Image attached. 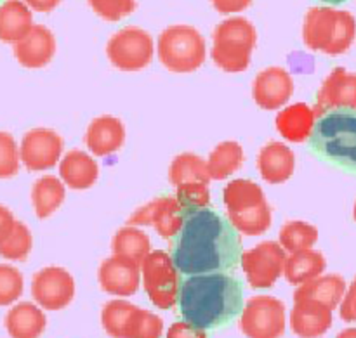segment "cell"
<instances>
[{
  "mask_svg": "<svg viewBox=\"0 0 356 338\" xmlns=\"http://www.w3.org/2000/svg\"><path fill=\"white\" fill-rule=\"evenodd\" d=\"M3 2V0H0V3H2Z\"/></svg>",
  "mask_w": 356,
  "mask_h": 338,
  "instance_id": "49",
  "label": "cell"
},
{
  "mask_svg": "<svg viewBox=\"0 0 356 338\" xmlns=\"http://www.w3.org/2000/svg\"><path fill=\"white\" fill-rule=\"evenodd\" d=\"M184 221V210L176 196H159L134 210L129 217V226L153 228L163 239H172L179 233Z\"/></svg>",
  "mask_w": 356,
  "mask_h": 338,
  "instance_id": "13",
  "label": "cell"
},
{
  "mask_svg": "<svg viewBox=\"0 0 356 338\" xmlns=\"http://www.w3.org/2000/svg\"><path fill=\"white\" fill-rule=\"evenodd\" d=\"M327 267V260L318 250H301L287 255L284 276L291 285L301 287L315 278L322 276Z\"/></svg>",
  "mask_w": 356,
  "mask_h": 338,
  "instance_id": "26",
  "label": "cell"
},
{
  "mask_svg": "<svg viewBox=\"0 0 356 338\" xmlns=\"http://www.w3.org/2000/svg\"><path fill=\"white\" fill-rule=\"evenodd\" d=\"M353 219H355V222H356V201H355V207H353Z\"/></svg>",
  "mask_w": 356,
  "mask_h": 338,
  "instance_id": "48",
  "label": "cell"
},
{
  "mask_svg": "<svg viewBox=\"0 0 356 338\" xmlns=\"http://www.w3.org/2000/svg\"><path fill=\"white\" fill-rule=\"evenodd\" d=\"M31 297L45 311H61L75 297V280L66 269L58 266L44 267L33 274Z\"/></svg>",
  "mask_w": 356,
  "mask_h": 338,
  "instance_id": "11",
  "label": "cell"
},
{
  "mask_svg": "<svg viewBox=\"0 0 356 338\" xmlns=\"http://www.w3.org/2000/svg\"><path fill=\"white\" fill-rule=\"evenodd\" d=\"M111 250H113V255L124 257L139 266L153 252L149 236L143 229L129 224L115 233L113 239H111Z\"/></svg>",
  "mask_w": 356,
  "mask_h": 338,
  "instance_id": "28",
  "label": "cell"
},
{
  "mask_svg": "<svg viewBox=\"0 0 356 338\" xmlns=\"http://www.w3.org/2000/svg\"><path fill=\"white\" fill-rule=\"evenodd\" d=\"M65 142L51 128H31L23 135L19 144L21 163L30 172H44L58 165L63 158Z\"/></svg>",
  "mask_w": 356,
  "mask_h": 338,
  "instance_id": "12",
  "label": "cell"
},
{
  "mask_svg": "<svg viewBox=\"0 0 356 338\" xmlns=\"http://www.w3.org/2000/svg\"><path fill=\"white\" fill-rule=\"evenodd\" d=\"M257 33L245 17H228L214 28L211 58L226 73H242L249 68Z\"/></svg>",
  "mask_w": 356,
  "mask_h": 338,
  "instance_id": "5",
  "label": "cell"
},
{
  "mask_svg": "<svg viewBox=\"0 0 356 338\" xmlns=\"http://www.w3.org/2000/svg\"><path fill=\"white\" fill-rule=\"evenodd\" d=\"M334 323L332 309L315 301L294 302L291 312V328L299 338H318L325 335Z\"/></svg>",
  "mask_w": 356,
  "mask_h": 338,
  "instance_id": "19",
  "label": "cell"
},
{
  "mask_svg": "<svg viewBox=\"0 0 356 338\" xmlns=\"http://www.w3.org/2000/svg\"><path fill=\"white\" fill-rule=\"evenodd\" d=\"M294 94V78L280 66H270L257 73L252 83L254 103L266 111H277L291 101Z\"/></svg>",
  "mask_w": 356,
  "mask_h": 338,
  "instance_id": "14",
  "label": "cell"
},
{
  "mask_svg": "<svg viewBox=\"0 0 356 338\" xmlns=\"http://www.w3.org/2000/svg\"><path fill=\"white\" fill-rule=\"evenodd\" d=\"M179 269L174 264L169 252L153 250L141 264V283L149 302L162 311H169L177 305L181 290Z\"/></svg>",
  "mask_w": 356,
  "mask_h": 338,
  "instance_id": "7",
  "label": "cell"
},
{
  "mask_svg": "<svg viewBox=\"0 0 356 338\" xmlns=\"http://www.w3.org/2000/svg\"><path fill=\"white\" fill-rule=\"evenodd\" d=\"M90 9L104 21H120L136 10V0H87Z\"/></svg>",
  "mask_w": 356,
  "mask_h": 338,
  "instance_id": "40",
  "label": "cell"
},
{
  "mask_svg": "<svg viewBox=\"0 0 356 338\" xmlns=\"http://www.w3.org/2000/svg\"><path fill=\"white\" fill-rule=\"evenodd\" d=\"M14 224H16V219H14L13 212L7 207H3V205H0V243L10 235Z\"/></svg>",
  "mask_w": 356,
  "mask_h": 338,
  "instance_id": "44",
  "label": "cell"
},
{
  "mask_svg": "<svg viewBox=\"0 0 356 338\" xmlns=\"http://www.w3.org/2000/svg\"><path fill=\"white\" fill-rule=\"evenodd\" d=\"M3 325L10 338H40L47 326V318L40 305L19 302L9 309Z\"/></svg>",
  "mask_w": 356,
  "mask_h": 338,
  "instance_id": "23",
  "label": "cell"
},
{
  "mask_svg": "<svg viewBox=\"0 0 356 338\" xmlns=\"http://www.w3.org/2000/svg\"><path fill=\"white\" fill-rule=\"evenodd\" d=\"M56 38L44 24H35L30 33L14 45V58L21 66L38 69L47 66L54 59Z\"/></svg>",
  "mask_w": 356,
  "mask_h": 338,
  "instance_id": "17",
  "label": "cell"
},
{
  "mask_svg": "<svg viewBox=\"0 0 356 338\" xmlns=\"http://www.w3.org/2000/svg\"><path fill=\"white\" fill-rule=\"evenodd\" d=\"M207 162L195 153H181L169 167V183L174 187L184 183H211Z\"/></svg>",
  "mask_w": 356,
  "mask_h": 338,
  "instance_id": "31",
  "label": "cell"
},
{
  "mask_svg": "<svg viewBox=\"0 0 356 338\" xmlns=\"http://www.w3.org/2000/svg\"><path fill=\"white\" fill-rule=\"evenodd\" d=\"M296 169L294 151L284 142L271 141L257 155V170L268 184H284Z\"/></svg>",
  "mask_w": 356,
  "mask_h": 338,
  "instance_id": "20",
  "label": "cell"
},
{
  "mask_svg": "<svg viewBox=\"0 0 356 338\" xmlns=\"http://www.w3.org/2000/svg\"><path fill=\"white\" fill-rule=\"evenodd\" d=\"M336 338H356V328H346L339 333Z\"/></svg>",
  "mask_w": 356,
  "mask_h": 338,
  "instance_id": "46",
  "label": "cell"
},
{
  "mask_svg": "<svg viewBox=\"0 0 356 338\" xmlns=\"http://www.w3.org/2000/svg\"><path fill=\"white\" fill-rule=\"evenodd\" d=\"M243 148L236 141H225L216 146L207 158L209 176L212 180H225L238 172L243 165Z\"/></svg>",
  "mask_w": 356,
  "mask_h": 338,
  "instance_id": "30",
  "label": "cell"
},
{
  "mask_svg": "<svg viewBox=\"0 0 356 338\" xmlns=\"http://www.w3.org/2000/svg\"><path fill=\"white\" fill-rule=\"evenodd\" d=\"M87 149L94 156H110L117 153L125 142V125L118 118L103 115V117L94 118L87 127L83 135Z\"/></svg>",
  "mask_w": 356,
  "mask_h": 338,
  "instance_id": "18",
  "label": "cell"
},
{
  "mask_svg": "<svg viewBox=\"0 0 356 338\" xmlns=\"http://www.w3.org/2000/svg\"><path fill=\"white\" fill-rule=\"evenodd\" d=\"M308 141L316 156L356 174L355 110H330L320 115Z\"/></svg>",
  "mask_w": 356,
  "mask_h": 338,
  "instance_id": "3",
  "label": "cell"
},
{
  "mask_svg": "<svg viewBox=\"0 0 356 338\" xmlns=\"http://www.w3.org/2000/svg\"><path fill=\"white\" fill-rule=\"evenodd\" d=\"M23 288L24 281L19 269L9 264H0V307L14 304L23 295Z\"/></svg>",
  "mask_w": 356,
  "mask_h": 338,
  "instance_id": "38",
  "label": "cell"
},
{
  "mask_svg": "<svg viewBox=\"0 0 356 338\" xmlns=\"http://www.w3.org/2000/svg\"><path fill=\"white\" fill-rule=\"evenodd\" d=\"M66 186L59 177L44 176L31 187V203L38 219H47L65 203Z\"/></svg>",
  "mask_w": 356,
  "mask_h": 338,
  "instance_id": "27",
  "label": "cell"
},
{
  "mask_svg": "<svg viewBox=\"0 0 356 338\" xmlns=\"http://www.w3.org/2000/svg\"><path fill=\"white\" fill-rule=\"evenodd\" d=\"M19 148L9 132L0 130V179H9L19 172Z\"/></svg>",
  "mask_w": 356,
  "mask_h": 338,
  "instance_id": "39",
  "label": "cell"
},
{
  "mask_svg": "<svg viewBox=\"0 0 356 338\" xmlns=\"http://www.w3.org/2000/svg\"><path fill=\"white\" fill-rule=\"evenodd\" d=\"M287 252L278 242L257 243L250 250L242 253V269L247 281L256 290L271 288L280 276H284Z\"/></svg>",
  "mask_w": 356,
  "mask_h": 338,
  "instance_id": "10",
  "label": "cell"
},
{
  "mask_svg": "<svg viewBox=\"0 0 356 338\" xmlns=\"http://www.w3.org/2000/svg\"><path fill=\"white\" fill-rule=\"evenodd\" d=\"M23 2L37 12H51L59 6L61 0H23Z\"/></svg>",
  "mask_w": 356,
  "mask_h": 338,
  "instance_id": "45",
  "label": "cell"
},
{
  "mask_svg": "<svg viewBox=\"0 0 356 338\" xmlns=\"http://www.w3.org/2000/svg\"><path fill=\"white\" fill-rule=\"evenodd\" d=\"M163 321L155 312L136 307L129 316L122 338H162Z\"/></svg>",
  "mask_w": 356,
  "mask_h": 338,
  "instance_id": "34",
  "label": "cell"
},
{
  "mask_svg": "<svg viewBox=\"0 0 356 338\" xmlns=\"http://www.w3.org/2000/svg\"><path fill=\"white\" fill-rule=\"evenodd\" d=\"M176 198L184 212L200 210L211 203V189L207 183H184L176 187Z\"/></svg>",
  "mask_w": 356,
  "mask_h": 338,
  "instance_id": "37",
  "label": "cell"
},
{
  "mask_svg": "<svg viewBox=\"0 0 356 338\" xmlns=\"http://www.w3.org/2000/svg\"><path fill=\"white\" fill-rule=\"evenodd\" d=\"M356 37V19L350 10L330 6L312 7L302 24V40L312 51L339 56L350 51Z\"/></svg>",
  "mask_w": 356,
  "mask_h": 338,
  "instance_id": "4",
  "label": "cell"
},
{
  "mask_svg": "<svg viewBox=\"0 0 356 338\" xmlns=\"http://www.w3.org/2000/svg\"><path fill=\"white\" fill-rule=\"evenodd\" d=\"M159 59L172 73H193L207 59V45L197 28L172 24L160 33L156 42Z\"/></svg>",
  "mask_w": 356,
  "mask_h": 338,
  "instance_id": "6",
  "label": "cell"
},
{
  "mask_svg": "<svg viewBox=\"0 0 356 338\" xmlns=\"http://www.w3.org/2000/svg\"><path fill=\"white\" fill-rule=\"evenodd\" d=\"M33 26L31 9L23 0H3L0 3V42L16 45Z\"/></svg>",
  "mask_w": 356,
  "mask_h": 338,
  "instance_id": "24",
  "label": "cell"
},
{
  "mask_svg": "<svg viewBox=\"0 0 356 338\" xmlns=\"http://www.w3.org/2000/svg\"><path fill=\"white\" fill-rule=\"evenodd\" d=\"M155 44L152 35L138 26L115 31L106 44L108 61L120 71H139L152 62Z\"/></svg>",
  "mask_w": 356,
  "mask_h": 338,
  "instance_id": "8",
  "label": "cell"
},
{
  "mask_svg": "<svg viewBox=\"0 0 356 338\" xmlns=\"http://www.w3.org/2000/svg\"><path fill=\"white\" fill-rule=\"evenodd\" d=\"M313 110L316 117L330 110L356 111V73L348 71L341 66L334 68L316 92Z\"/></svg>",
  "mask_w": 356,
  "mask_h": 338,
  "instance_id": "15",
  "label": "cell"
},
{
  "mask_svg": "<svg viewBox=\"0 0 356 338\" xmlns=\"http://www.w3.org/2000/svg\"><path fill=\"white\" fill-rule=\"evenodd\" d=\"M339 314L343 321L346 323L356 321V278L351 281V285L346 290V295H344L343 302H341Z\"/></svg>",
  "mask_w": 356,
  "mask_h": 338,
  "instance_id": "41",
  "label": "cell"
},
{
  "mask_svg": "<svg viewBox=\"0 0 356 338\" xmlns=\"http://www.w3.org/2000/svg\"><path fill=\"white\" fill-rule=\"evenodd\" d=\"M99 287L117 297H132L141 285V266L124 257L111 255L101 262L97 271Z\"/></svg>",
  "mask_w": 356,
  "mask_h": 338,
  "instance_id": "16",
  "label": "cell"
},
{
  "mask_svg": "<svg viewBox=\"0 0 356 338\" xmlns=\"http://www.w3.org/2000/svg\"><path fill=\"white\" fill-rule=\"evenodd\" d=\"M228 215V221L233 228L245 236H261L271 228V207L270 203H263L259 207L249 208L242 212H232Z\"/></svg>",
  "mask_w": 356,
  "mask_h": 338,
  "instance_id": "33",
  "label": "cell"
},
{
  "mask_svg": "<svg viewBox=\"0 0 356 338\" xmlns=\"http://www.w3.org/2000/svg\"><path fill=\"white\" fill-rule=\"evenodd\" d=\"M320 2L332 3V6H336V3H343V2H346V0H320Z\"/></svg>",
  "mask_w": 356,
  "mask_h": 338,
  "instance_id": "47",
  "label": "cell"
},
{
  "mask_svg": "<svg viewBox=\"0 0 356 338\" xmlns=\"http://www.w3.org/2000/svg\"><path fill=\"white\" fill-rule=\"evenodd\" d=\"M212 7L221 14H238L252 3V0H211Z\"/></svg>",
  "mask_w": 356,
  "mask_h": 338,
  "instance_id": "43",
  "label": "cell"
},
{
  "mask_svg": "<svg viewBox=\"0 0 356 338\" xmlns=\"http://www.w3.org/2000/svg\"><path fill=\"white\" fill-rule=\"evenodd\" d=\"M31 246H33L31 231L23 222L16 221L10 235L0 243V257L7 260H13V262H23L30 255Z\"/></svg>",
  "mask_w": 356,
  "mask_h": 338,
  "instance_id": "35",
  "label": "cell"
},
{
  "mask_svg": "<svg viewBox=\"0 0 356 338\" xmlns=\"http://www.w3.org/2000/svg\"><path fill=\"white\" fill-rule=\"evenodd\" d=\"M170 257L181 274L225 273L242 259V238L228 217L214 208L184 212L179 233L170 239Z\"/></svg>",
  "mask_w": 356,
  "mask_h": 338,
  "instance_id": "1",
  "label": "cell"
},
{
  "mask_svg": "<svg viewBox=\"0 0 356 338\" xmlns=\"http://www.w3.org/2000/svg\"><path fill=\"white\" fill-rule=\"evenodd\" d=\"M97 177H99V167L89 153L72 149L59 162V179L70 189H89L96 184Z\"/></svg>",
  "mask_w": 356,
  "mask_h": 338,
  "instance_id": "22",
  "label": "cell"
},
{
  "mask_svg": "<svg viewBox=\"0 0 356 338\" xmlns=\"http://www.w3.org/2000/svg\"><path fill=\"white\" fill-rule=\"evenodd\" d=\"M136 307L138 305L122 301V298L104 304L103 311H101V325H103L104 332L111 338H122L129 316L132 314Z\"/></svg>",
  "mask_w": 356,
  "mask_h": 338,
  "instance_id": "36",
  "label": "cell"
},
{
  "mask_svg": "<svg viewBox=\"0 0 356 338\" xmlns=\"http://www.w3.org/2000/svg\"><path fill=\"white\" fill-rule=\"evenodd\" d=\"M285 326L284 302L270 295L249 298L240 314V330L247 338H282Z\"/></svg>",
  "mask_w": 356,
  "mask_h": 338,
  "instance_id": "9",
  "label": "cell"
},
{
  "mask_svg": "<svg viewBox=\"0 0 356 338\" xmlns=\"http://www.w3.org/2000/svg\"><path fill=\"white\" fill-rule=\"evenodd\" d=\"M316 118L318 117L312 106H308L306 103H296L278 111L275 125H277L278 134L285 141L301 144V142L308 141L309 135H312Z\"/></svg>",
  "mask_w": 356,
  "mask_h": 338,
  "instance_id": "21",
  "label": "cell"
},
{
  "mask_svg": "<svg viewBox=\"0 0 356 338\" xmlns=\"http://www.w3.org/2000/svg\"><path fill=\"white\" fill-rule=\"evenodd\" d=\"M177 305L184 321L205 332L219 328L242 314V285L226 273L193 274L181 283Z\"/></svg>",
  "mask_w": 356,
  "mask_h": 338,
  "instance_id": "2",
  "label": "cell"
},
{
  "mask_svg": "<svg viewBox=\"0 0 356 338\" xmlns=\"http://www.w3.org/2000/svg\"><path fill=\"white\" fill-rule=\"evenodd\" d=\"M346 281L339 274H327L318 276L308 283L298 287L294 294V302L298 301H315L327 305L329 309H337L346 295Z\"/></svg>",
  "mask_w": 356,
  "mask_h": 338,
  "instance_id": "25",
  "label": "cell"
},
{
  "mask_svg": "<svg viewBox=\"0 0 356 338\" xmlns=\"http://www.w3.org/2000/svg\"><path fill=\"white\" fill-rule=\"evenodd\" d=\"M318 242V229L305 221H289L282 226L278 243L287 253L309 250Z\"/></svg>",
  "mask_w": 356,
  "mask_h": 338,
  "instance_id": "32",
  "label": "cell"
},
{
  "mask_svg": "<svg viewBox=\"0 0 356 338\" xmlns=\"http://www.w3.org/2000/svg\"><path fill=\"white\" fill-rule=\"evenodd\" d=\"M222 201H225L226 214L232 212L249 210L266 203V196L259 184L249 179H233L222 189Z\"/></svg>",
  "mask_w": 356,
  "mask_h": 338,
  "instance_id": "29",
  "label": "cell"
},
{
  "mask_svg": "<svg viewBox=\"0 0 356 338\" xmlns=\"http://www.w3.org/2000/svg\"><path fill=\"white\" fill-rule=\"evenodd\" d=\"M165 338H207V332L198 326L191 325L188 321L174 323L169 330H167Z\"/></svg>",
  "mask_w": 356,
  "mask_h": 338,
  "instance_id": "42",
  "label": "cell"
}]
</instances>
